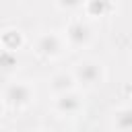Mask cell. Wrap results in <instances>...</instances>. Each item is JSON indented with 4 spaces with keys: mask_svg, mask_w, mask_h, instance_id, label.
I'll use <instances>...</instances> for the list:
<instances>
[{
    "mask_svg": "<svg viewBox=\"0 0 132 132\" xmlns=\"http://www.w3.org/2000/svg\"><path fill=\"white\" fill-rule=\"evenodd\" d=\"M14 64H16V56H14V52L0 50V68H12Z\"/></svg>",
    "mask_w": 132,
    "mask_h": 132,
    "instance_id": "8",
    "label": "cell"
},
{
    "mask_svg": "<svg viewBox=\"0 0 132 132\" xmlns=\"http://www.w3.org/2000/svg\"><path fill=\"white\" fill-rule=\"evenodd\" d=\"M78 107H80V99L74 93H64L56 99V109L60 113H74L78 111Z\"/></svg>",
    "mask_w": 132,
    "mask_h": 132,
    "instance_id": "5",
    "label": "cell"
},
{
    "mask_svg": "<svg viewBox=\"0 0 132 132\" xmlns=\"http://www.w3.org/2000/svg\"><path fill=\"white\" fill-rule=\"evenodd\" d=\"M6 101L10 103V105H14V107H23V105H27L29 101H31V89L27 87V85H23V82H14V85H10L8 89H6Z\"/></svg>",
    "mask_w": 132,
    "mask_h": 132,
    "instance_id": "2",
    "label": "cell"
},
{
    "mask_svg": "<svg viewBox=\"0 0 132 132\" xmlns=\"http://www.w3.org/2000/svg\"><path fill=\"white\" fill-rule=\"evenodd\" d=\"M37 50L43 56H58L62 50V41L56 33H43L37 41Z\"/></svg>",
    "mask_w": 132,
    "mask_h": 132,
    "instance_id": "4",
    "label": "cell"
},
{
    "mask_svg": "<svg viewBox=\"0 0 132 132\" xmlns=\"http://www.w3.org/2000/svg\"><path fill=\"white\" fill-rule=\"evenodd\" d=\"M76 78L78 82L91 87V85H97L101 80V66L97 62H80L76 66Z\"/></svg>",
    "mask_w": 132,
    "mask_h": 132,
    "instance_id": "1",
    "label": "cell"
},
{
    "mask_svg": "<svg viewBox=\"0 0 132 132\" xmlns=\"http://www.w3.org/2000/svg\"><path fill=\"white\" fill-rule=\"evenodd\" d=\"M130 126H132V113H130V109L120 111V113L116 116V128L122 130V132H128Z\"/></svg>",
    "mask_w": 132,
    "mask_h": 132,
    "instance_id": "7",
    "label": "cell"
},
{
    "mask_svg": "<svg viewBox=\"0 0 132 132\" xmlns=\"http://www.w3.org/2000/svg\"><path fill=\"white\" fill-rule=\"evenodd\" d=\"M72 89V76L66 74V72H60L52 78V91L58 93V95H64Z\"/></svg>",
    "mask_w": 132,
    "mask_h": 132,
    "instance_id": "6",
    "label": "cell"
},
{
    "mask_svg": "<svg viewBox=\"0 0 132 132\" xmlns=\"http://www.w3.org/2000/svg\"><path fill=\"white\" fill-rule=\"evenodd\" d=\"M66 37L72 45H85L89 39H91V29L82 23V21H74L68 25V31H66Z\"/></svg>",
    "mask_w": 132,
    "mask_h": 132,
    "instance_id": "3",
    "label": "cell"
},
{
    "mask_svg": "<svg viewBox=\"0 0 132 132\" xmlns=\"http://www.w3.org/2000/svg\"><path fill=\"white\" fill-rule=\"evenodd\" d=\"M89 8H91L93 12H103V10L107 8V2H91Z\"/></svg>",
    "mask_w": 132,
    "mask_h": 132,
    "instance_id": "9",
    "label": "cell"
}]
</instances>
